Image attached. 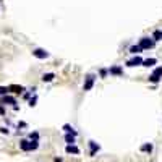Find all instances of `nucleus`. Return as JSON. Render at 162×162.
<instances>
[{"label":"nucleus","instance_id":"f257e3e1","mask_svg":"<svg viewBox=\"0 0 162 162\" xmlns=\"http://www.w3.org/2000/svg\"><path fill=\"white\" fill-rule=\"evenodd\" d=\"M20 147L21 151L29 152V151H36L39 147V141H29V139H21L20 141Z\"/></svg>","mask_w":162,"mask_h":162},{"label":"nucleus","instance_id":"f03ea898","mask_svg":"<svg viewBox=\"0 0 162 162\" xmlns=\"http://www.w3.org/2000/svg\"><path fill=\"white\" fill-rule=\"evenodd\" d=\"M138 46H139L143 50H144V49H152V47L156 46V42L152 40V37H141Z\"/></svg>","mask_w":162,"mask_h":162},{"label":"nucleus","instance_id":"7ed1b4c3","mask_svg":"<svg viewBox=\"0 0 162 162\" xmlns=\"http://www.w3.org/2000/svg\"><path fill=\"white\" fill-rule=\"evenodd\" d=\"M94 81H96V76L92 75V73H89V75L84 78V84H83V89H84V91H91L92 86H94Z\"/></svg>","mask_w":162,"mask_h":162},{"label":"nucleus","instance_id":"20e7f679","mask_svg":"<svg viewBox=\"0 0 162 162\" xmlns=\"http://www.w3.org/2000/svg\"><path fill=\"white\" fill-rule=\"evenodd\" d=\"M161 78H162V66H157V68H154V71L151 73L149 81L156 84V83H159V81H161Z\"/></svg>","mask_w":162,"mask_h":162},{"label":"nucleus","instance_id":"39448f33","mask_svg":"<svg viewBox=\"0 0 162 162\" xmlns=\"http://www.w3.org/2000/svg\"><path fill=\"white\" fill-rule=\"evenodd\" d=\"M0 104L2 106H16V99L13 96H10V94H5V96H2V99H0Z\"/></svg>","mask_w":162,"mask_h":162},{"label":"nucleus","instance_id":"423d86ee","mask_svg":"<svg viewBox=\"0 0 162 162\" xmlns=\"http://www.w3.org/2000/svg\"><path fill=\"white\" fill-rule=\"evenodd\" d=\"M33 55H34L36 58L46 60L47 57H49V52H47V50H44V49H34V50H33Z\"/></svg>","mask_w":162,"mask_h":162},{"label":"nucleus","instance_id":"0eeeda50","mask_svg":"<svg viewBox=\"0 0 162 162\" xmlns=\"http://www.w3.org/2000/svg\"><path fill=\"white\" fill-rule=\"evenodd\" d=\"M138 65H143V58L139 55H135L133 58L127 60V66H138Z\"/></svg>","mask_w":162,"mask_h":162},{"label":"nucleus","instance_id":"6e6552de","mask_svg":"<svg viewBox=\"0 0 162 162\" xmlns=\"http://www.w3.org/2000/svg\"><path fill=\"white\" fill-rule=\"evenodd\" d=\"M23 91H26L23 86H18V84H11L8 86V92H15V94H21Z\"/></svg>","mask_w":162,"mask_h":162},{"label":"nucleus","instance_id":"1a4fd4ad","mask_svg":"<svg viewBox=\"0 0 162 162\" xmlns=\"http://www.w3.org/2000/svg\"><path fill=\"white\" fill-rule=\"evenodd\" d=\"M63 131H65L66 135H73V136H78V131H76L75 128L71 127V125H68V123H65V125H63Z\"/></svg>","mask_w":162,"mask_h":162},{"label":"nucleus","instance_id":"9d476101","mask_svg":"<svg viewBox=\"0 0 162 162\" xmlns=\"http://www.w3.org/2000/svg\"><path fill=\"white\" fill-rule=\"evenodd\" d=\"M109 73H110V75H115V76H120L122 73H123V70H122V66L114 65V66H110V68H109Z\"/></svg>","mask_w":162,"mask_h":162},{"label":"nucleus","instance_id":"9b49d317","mask_svg":"<svg viewBox=\"0 0 162 162\" xmlns=\"http://www.w3.org/2000/svg\"><path fill=\"white\" fill-rule=\"evenodd\" d=\"M65 151H66V154H80V147L75 146V144H71V146H68V144H66Z\"/></svg>","mask_w":162,"mask_h":162},{"label":"nucleus","instance_id":"f8f14e48","mask_svg":"<svg viewBox=\"0 0 162 162\" xmlns=\"http://www.w3.org/2000/svg\"><path fill=\"white\" fill-rule=\"evenodd\" d=\"M89 147H91V156H96V152H99V149H101V146L94 141H89Z\"/></svg>","mask_w":162,"mask_h":162},{"label":"nucleus","instance_id":"ddd939ff","mask_svg":"<svg viewBox=\"0 0 162 162\" xmlns=\"http://www.w3.org/2000/svg\"><path fill=\"white\" fill-rule=\"evenodd\" d=\"M54 78H55L54 73H44V75H42V81H44V83H50V81H54Z\"/></svg>","mask_w":162,"mask_h":162},{"label":"nucleus","instance_id":"4468645a","mask_svg":"<svg viewBox=\"0 0 162 162\" xmlns=\"http://www.w3.org/2000/svg\"><path fill=\"white\" fill-rule=\"evenodd\" d=\"M130 52H131L133 55H139V54L143 52V49L139 46H131V47H130Z\"/></svg>","mask_w":162,"mask_h":162},{"label":"nucleus","instance_id":"2eb2a0df","mask_svg":"<svg viewBox=\"0 0 162 162\" xmlns=\"http://www.w3.org/2000/svg\"><path fill=\"white\" fill-rule=\"evenodd\" d=\"M157 60L156 58H146V60H143V66H152V65H156Z\"/></svg>","mask_w":162,"mask_h":162},{"label":"nucleus","instance_id":"dca6fc26","mask_svg":"<svg viewBox=\"0 0 162 162\" xmlns=\"http://www.w3.org/2000/svg\"><path fill=\"white\" fill-rule=\"evenodd\" d=\"M152 40H154V42H156V40H162V31L161 29L154 31V34H152Z\"/></svg>","mask_w":162,"mask_h":162},{"label":"nucleus","instance_id":"f3484780","mask_svg":"<svg viewBox=\"0 0 162 162\" xmlns=\"http://www.w3.org/2000/svg\"><path fill=\"white\" fill-rule=\"evenodd\" d=\"M75 139H76V136H73V135H65V141L68 143V146L75 144Z\"/></svg>","mask_w":162,"mask_h":162},{"label":"nucleus","instance_id":"a211bd4d","mask_svg":"<svg viewBox=\"0 0 162 162\" xmlns=\"http://www.w3.org/2000/svg\"><path fill=\"white\" fill-rule=\"evenodd\" d=\"M141 151L143 152H151L152 151V144L151 143H144V144L141 146Z\"/></svg>","mask_w":162,"mask_h":162},{"label":"nucleus","instance_id":"6ab92c4d","mask_svg":"<svg viewBox=\"0 0 162 162\" xmlns=\"http://www.w3.org/2000/svg\"><path fill=\"white\" fill-rule=\"evenodd\" d=\"M29 141H39V133L37 131L29 133Z\"/></svg>","mask_w":162,"mask_h":162},{"label":"nucleus","instance_id":"aec40b11","mask_svg":"<svg viewBox=\"0 0 162 162\" xmlns=\"http://www.w3.org/2000/svg\"><path fill=\"white\" fill-rule=\"evenodd\" d=\"M107 73H109V70H107V68H101V70H99V75H101V78H106Z\"/></svg>","mask_w":162,"mask_h":162},{"label":"nucleus","instance_id":"412c9836","mask_svg":"<svg viewBox=\"0 0 162 162\" xmlns=\"http://www.w3.org/2000/svg\"><path fill=\"white\" fill-rule=\"evenodd\" d=\"M5 94H8V88L0 86V96H5Z\"/></svg>","mask_w":162,"mask_h":162},{"label":"nucleus","instance_id":"4be33fe9","mask_svg":"<svg viewBox=\"0 0 162 162\" xmlns=\"http://www.w3.org/2000/svg\"><path fill=\"white\" fill-rule=\"evenodd\" d=\"M36 102H37V96H34L33 99H29V106H31V107H34V106H36Z\"/></svg>","mask_w":162,"mask_h":162},{"label":"nucleus","instance_id":"5701e85b","mask_svg":"<svg viewBox=\"0 0 162 162\" xmlns=\"http://www.w3.org/2000/svg\"><path fill=\"white\" fill-rule=\"evenodd\" d=\"M0 131H2V135H8V128H0Z\"/></svg>","mask_w":162,"mask_h":162},{"label":"nucleus","instance_id":"b1692460","mask_svg":"<svg viewBox=\"0 0 162 162\" xmlns=\"http://www.w3.org/2000/svg\"><path fill=\"white\" fill-rule=\"evenodd\" d=\"M0 114H2V115H5V107L2 106V104H0Z\"/></svg>","mask_w":162,"mask_h":162},{"label":"nucleus","instance_id":"393cba45","mask_svg":"<svg viewBox=\"0 0 162 162\" xmlns=\"http://www.w3.org/2000/svg\"><path fill=\"white\" fill-rule=\"evenodd\" d=\"M29 96H31V91L29 92H25V99H29Z\"/></svg>","mask_w":162,"mask_h":162}]
</instances>
